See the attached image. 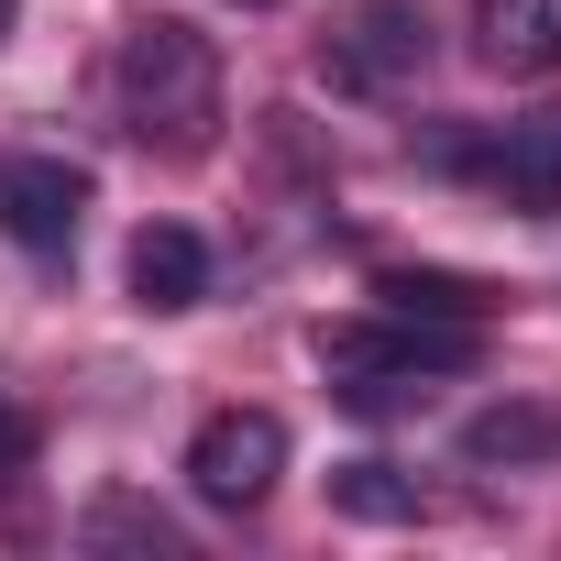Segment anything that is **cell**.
I'll return each instance as SVG.
<instances>
[{"label":"cell","mask_w":561,"mask_h":561,"mask_svg":"<svg viewBox=\"0 0 561 561\" xmlns=\"http://www.w3.org/2000/svg\"><path fill=\"white\" fill-rule=\"evenodd\" d=\"M111 111H122V133H133L144 154H165V165L209 154V144H220V45H209L198 23H176V12H144V23L122 34V56H111Z\"/></svg>","instance_id":"1"},{"label":"cell","mask_w":561,"mask_h":561,"mask_svg":"<svg viewBox=\"0 0 561 561\" xmlns=\"http://www.w3.org/2000/svg\"><path fill=\"white\" fill-rule=\"evenodd\" d=\"M473 353H484V331L408 320V309H375V320H331V331H320V375H331V397H342V408H364V419L419 408L430 386L473 375Z\"/></svg>","instance_id":"2"},{"label":"cell","mask_w":561,"mask_h":561,"mask_svg":"<svg viewBox=\"0 0 561 561\" xmlns=\"http://www.w3.org/2000/svg\"><path fill=\"white\" fill-rule=\"evenodd\" d=\"M430 12L419 0H353V12L320 34V78L342 89V100H419V78H430Z\"/></svg>","instance_id":"3"},{"label":"cell","mask_w":561,"mask_h":561,"mask_svg":"<svg viewBox=\"0 0 561 561\" xmlns=\"http://www.w3.org/2000/svg\"><path fill=\"white\" fill-rule=\"evenodd\" d=\"M275 473H287V419H275V408H220V419H198V440H187V495H198V506L242 517V506L275 495Z\"/></svg>","instance_id":"4"},{"label":"cell","mask_w":561,"mask_h":561,"mask_svg":"<svg viewBox=\"0 0 561 561\" xmlns=\"http://www.w3.org/2000/svg\"><path fill=\"white\" fill-rule=\"evenodd\" d=\"M440 165H462V176H484L506 209H528V220H561V111H528V122H495V133H473V144H440Z\"/></svg>","instance_id":"5"},{"label":"cell","mask_w":561,"mask_h":561,"mask_svg":"<svg viewBox=\"0 0 561 561\" xmlns=\"http://www.w3.org/2000/svg\"><path fill=\"white\" fill-rule=\"evenodd\" d=\"M78 220H89V176L78 165H0V231H12L23 253H78Z\"/></svg>","instance_id":"6"},{"label":"cell","mask_w":561,"mask_h":561,"mask_svg":"<svg viewBox=\"0 0 561 561\" xmlns=\"http://www.w3.org/2000/svg\"><path fill=\"white\" fill-rule=\"evenodd\" d=\"M473 56L495 78H550L561 67V0H473Z\"/></svg>","instance_id":"7"},{"label":"cell","mask_w":561,"mask_h":561,"mask_svg":"<svg viewBox=\"0 0 561 561\" xmlns=\"http://www.w3.org/2000/svg\"><path fill=\"white\" fill-rule=\"evenodd\" d=\"M133 298L165 309V320L209 298V242H198L187 220H144V231H133Z\"/></svg>","instance_id":"8"},{"label":"cell","mask_w":561,"mask_h":561,"mask_svg":"<svg viewBox=\"0 0 561 561\" xmlns=\"http://www.w3.org/2000/svg\"><path fill=\"white\" fill-rule=\"evenodd\" d=\"M375 309L451 320V331H484V320H495V287H473V275H451V264H386V275H375Z\"/></svg>","instance_id":"9"},{"label":"cell","mask_w":561,"mask_h":561,"mask_svg":"<svg viewBox=\"0 0 561 561\" xmlns=\"http://www.w3.org/2000/svg\"><path fill=\"white\" fill-rule=\"evenodd\" d=\"M78 539L89 550H144V561H176L187 539H176V517L165 506H144V495H100L89 517H78Z\"/></svg>","instance_id":"10"},{"label":"cell","mask_w":561,"mask_h":561,"mask_svg":"<svg viewBox=\"0 0 561 561\" xmlns=\"http://www.w3.org/2000/svg\"><path fill=\"white\" fill-rule=\"evenodd\" d=\"M331 506H342V517H419L430 495H419L397 462H342V473H331Z\"/></svg>","instance_id":"11"},{"label":"cell","mask_w":561,"mask_h":561,"mask_svg":"<svg viewBox=\"0 0 561 561\" xmlns=\"http://www.w3.org/2000/svg\"><path fill=\"white\" fill-rule=\"evenodd\" d=\"M561 440V419H539V408H495V419H473V462H528V451H550Z\"/></svg>","instance_id":"12"},{"label":"cell","mask_w":561,"mask_h":561,"mask_svg":"<svg viewBox=\"0 0 561 561\" xmlns=\"http://www.w3.org/2000/svg\"><path fill=\"white\" fill-rule=\"evenodd\" d=\"M34 451H45V430H34V408L0 386V484H23L34 473Z\"/></svg>","instance_id":"13"},{"label":"cell","mask_w":561,"mask_h":561,"mask_svg":"<svg viewBox=\"0 0 561 561\" xmlns=\"http://www.w3.org/2000/svg\"><path fill=\"white\" fill-rule=\"evenodd\" d=\"M12 23H23V0H0V45H12Z\"/></svg>","instance_id":"14"},{"label":"cell","mask_w":561,"mask_h":561,"mask_svg":"<svg viewBox=\"0 0 561 561\" xmlns=\"http://www.w3.org/2000/svg\"><path fill=\"white\" fill-rule=\"evenodd\" d=\"M253 12H264V0H253Z\"/></svg>","instance_id":"15"}]
</instances>
